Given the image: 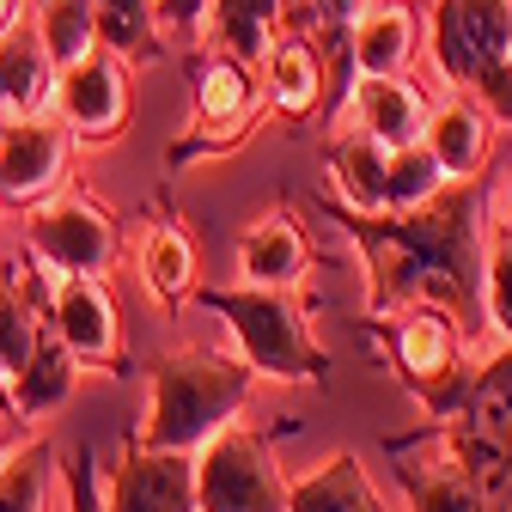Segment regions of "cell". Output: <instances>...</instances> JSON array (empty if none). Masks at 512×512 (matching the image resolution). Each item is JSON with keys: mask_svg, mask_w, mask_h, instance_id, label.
Masks as SVG:
<instances>
[{"mask_svg": "<svg viewBox=\"0 0 512 512\" xmlns=\"http://www.w3.org/2000/svg\"><path fill=\"white\" fill-rule=\"evenodd\" d=\"M482 196L476 183H439L415 208H378L348 214V232L366 250L372 305L397 311L409 299L445 305L458 324L482 317Z\"/></svg>", "mask_w": 512, "mask_h": 512, "instance_id": "1", "label": "cell"}, {"mask_svg": "<svg viewBox=\"0 0 512 512\" xmlns=\"http://www.w3.org/2000/svg\"><path fill=\"white\" fill-rule=\"evenodd\" d=\"M250 397V366L226 360V354H171L153 366V403L147 421L135 433V445H153V452H196L208 433H220Z\"/></svg>", "mask_w": 512, "mask_h": 512, "instance_id": "2", "label": "cell"}, {"mask_svg": "<svg viewBox=\"0 0 512 512\" xmlns=\"http://www.w3.org/2000/svg\"><path fill=\"white\" fill-rule=\"evenodd\" d=\"M202 305L232 324L250 372L293 378V384H305V378L324 372V354L311 348L305 317L287 299V287H214V293H202Z\"/></svg>", "mask_w": 512, "mask_h": 512, "instance_id": "3", "label": "cell"}, {"mask_svg": "<svg viewBox=\"0 0 512 512\" xmlns=\"http://www.w3.org/2000/svg\"><path fill=\"white\" fill-rule=\"evenodd\" d=\"M384 336H391V354H397V372L409 378V391L433 409V415H452L470 391L464 372V324L445 305H427V299H409L391 311V324H384Z\"/></svg>", "mask_w": 512, "mask_h": 512, "instance_id": "4", "label": "cell"}, {"mask_svg": "<svg viewBox=\"0 0 512 512\" xmlns=\"http://www.w3.org/2000/svg\"><path fill=\"white\" fill-rule=\"evenodd\" d=\"M445 421H452V433H445L452 458L488 488V500H500L512 488V348L470 378L464 403Z\"/></svg>", "mask_w": 512, "mask_h": 512, "instance_id": "5", "label": "cell"}, {"mask_svg": "<svg viewBox=\"0 0 512 512\" xmlns=\"http://www.w3.org/2000/svg\"><path fill=\"white\" fill-rule=\"evenodd\" d=\"M196 512H287V482L269 458L263 433L220 427L196 458Z\"/></svg>", "mask_w": 512, "mask_h": 512, "instance_id": "6", "label": "cell"}, {"mask_svg": "<svg viewBox=\"0 0 512 512\" xmlns=\"http://www.w3.org/2000/svg\"><path fill=\"white\" fill-rule=\"evenodd\" d=\"M512 55V0H439L433 7V61L445 80L476 86Z\"/></svg>", "mask_w": 512, "mask_h": 512, "instance_id": "7", "label": "cell"}, {"mask_svg": "<svg viewBox=\"0 0 512 512\" xmlns=\"http://www.w3.org/2000/svg\"><path fill=\"white\" fill-rule=\"evenodd\" d=\"M55 104H61V128L74 141H110L116 128L128 122V74L122 55L92 43L80 61L55 74Z\"/></svg>", "mask_w": 512, "mask_h": 512, "instance_id": "8", "label": "cell"}, {"mask_svg": "<svg viewBox=\"0 0 512 512\" xmlns=\"http://www.w3.org/2000/svg\"><path fill=\"white\" fill-rule=\"evenodd\" d=\"M25 232H31V250L43 256L55 275H98V269H110V256H116V226L86 196H61V202L37 208Z\"/></svg>", "mask_w": 512, "mask_h": 512, "instance_id": "9", "label": "cell"}, {"mask_svg": "<svg viewBox=\"0 0 512 512\" xmlns=\"http://www.w3.org/2000/svg\"><path fill=\"white\" fill-rule=\"evenodd\" d=\"M104 488V512H196V458L128 445Z\"/></svg>", "mask_w": 512, "mask_h": 512, "instance_id": "10", "label": "cell"}, {"mask_svg": "<svg viewBox=\"0 0 512 512\" xmlns=\"http://www.w3.org/2000/svg\"><path fill=\"white\" fill-rule=\"evenodd\" d=\"M61 165H68V128L43 116H25L13 128H0V202L31 208L61 183Z\"/></svg>", "mask_w": 512, "mask_h": 512, "instance_id": "11", "label": "cell"}, {"mask_svg": "<svg viewBox=\"0 0 512 512\" xmlns=\"http://www.w3.org/2000/svg\"><path fill=\"white\" fill-rule=\"evenodd\" d=\"M250 110H256V74H250V61H238V55L220 49L202 68V80H196V128H202V135L171 147V165L196 159L202 147H226L232 135H244Z\"/></svg>", "mask_w": 512, "mask_h": 512, "instance_id": "12", "label": "cell"}, {"mask_svg": "<svg viewBox=\"0 0 512 512\" xmlns=\"http://www.w3.org/2000/svg\"><path fill=\"white\" fill-rule=\"evenodd\" d=\"M49 324L55 336L74 348V360H98V366H116V305L104 293L98 275H61L49 287Z\"/></svg>", "mask_w": 512, "mask_h": 512, "instance_id": "13", "label": "cell"}, {"mask_svg": "<svg viewBox=\"0 0 512 512\" xmlns=\"http://www.w3.org/2000/svg\"><path fill=\"white\" fill-rule=\"evenodd\" d=\"M55 61L37 31L0 37V128H13L25 116H43L55 104Z\"/></svg>", "mask_w": 512, "mask_h": 512, "instance_id": "14", "label": "cell"}, {"mask_svg": "<svg viewBox=\"0 0 512 512\" xmlns=\"http://www.w3.org/2000/svg\"><path fill=\"white\" fill-rule=\"evenodd\" d=\"M311 263V244L293 214H263L238 238V275L244 287H293Z\"/></svg>", "mask_w": 512, "mask_h": 512, "instance_id": "15", "label": "cell"}, {"mask_svg": "<svg viewBox=\"0 0 512 512\" xmlns=\"http://www.w3.org/2000/svg\"><path fill=\"white\" fill-rule=\"evenodd\" d=\"M74 372H80L74 348L55 336V324H43L37 342H31V354L19 360V372H7V384H13V415L31 421V415L61 409V403H68V391H74Z\"/></svg>", "mask_w": 512, "mask_h": 512, "instance_id": "16", "label": "cell"}, {"mask_svg": "<svg viewBox=\"0 0 512 512\" xmlns=\"http://www.w3.org/2000/svg\"><path fill=\"white\" fill-rule=\"evenodd\" d=\"M43 324H49V281L37 269H25L19 256L0 263V366L19 372V360L31 354Z\"/></svg>", "mask_w": 512, "mask_h": 512, "instance_id": "17", "label": "cell"}, {"mask_svg": "<svg viewBox=\"0 0 512 512\" xmlns=\"http://www.w3.org/2000/svg\"><path fill=\"white\" fill-rule=\"evenodd\" d=\"M354 110H360V135H372L378 147H409L427 128V110H421L415 86H403L397 74H360Z\"/></svg>", "mask_w": 512, "mask_h": 512, "instance_id": "18", "label": "cell"}, {"mask_svg": "<svg viewBox=\"0 0 512 512\" xmlns=\"http://www.w3.org/2000/svg\"><path fill=\"white\" fill-rule=\"evenodd\" d=\"M269 98H275V110L281 116H293V122H305L317 104H324V55H317V43L311 37H281V43H269Z\"/></svg>", "mask_w": 512, "mask_h": 512, "instance_id": "19", "label": "cell"}, {"mask_svg": "<svg viewBox=\"0 0 512 512\" xmlns=\"http://www.w3.org/2000/svg\"><path fill=\"white\" fill-rule=\"evenodd\" d=\"M348 49L360 74H397L415 49V13L397 7V0L391 7H360L348 25Z\"/></svg>", "mask_w": 512, "mask_h": 512, "instance_id": "20", "label": "cell"}, {"mask_svg": "<svg viewBox=\"0 0 512 512\" xmlns=\"http://www.w3.org/2000/svg\"><path fill=\"white\" fill-rule=\"evenodd\" d=\"M287 512H384L360 458L354 452H336L324 470H311L305 482L287 488Z\"/></svg>", "mask_w": 512, "mask_h": 512, "instance_id": "21", "label": "cell"}, {"mask_svg": "<svg viewBox=\"0 0 512 512\" xmlns=\"http://www.w3.org/2000/svg\"><path fill=\"white\" fill-rule=\"evenodd\" d=\"M421 135H427V153L439 159L445 177H476V165L488 153V110H476V104H445L421 128Z\"/></svg>", "mask_w": 512, "mask_h": 512, "instance_id": "22", "label": "cell"}, {"mask_svg": "<svg viewBox=\"0 0 512 512\" xmlns=\"http://www.w3.org/2000/svg\"><path fill=\"white\" fill-rule=\"evenodd\" d=\"M141 275H147V287H153L159 305L189 299V287H196V244H189V232L177 220H159L141 238Z\"/></svg>", "mask_w": 512, "mask_h": 512, "instance_id": "23", "label": "cell"}, {"mask_svg": "<svg viewBox=\"0 0 512 512\" xmlns=\"http://www.w3.org/2000/svg\"><path fill=\"white\" fill-rule=\"evenodd\" d=\"M415 512H488V488L458 464V458H439V464H409L403 470Z\"/></svg>", "mask_w": 512, "mask_h": 512, "instance_id": "24", "label": "cell"}, {"mask_svg": "<svg viewBox=\"0 0 512 512\" xmlns=\"http://www.w3.org/2000/svg\"><path fill=\"white\" fill-rule=\"evenodd\" d=\"M384 165H391V147H378L372 135H342L330 147V171L342 183V196L354 202V214L384 208Z\"/></svg>", "mask_w": 512, "mask_h": 512, "instance_id": "25", "label": "cell"}, {"mask_svg": "<svg viewBox=\"0 0 512 512\" xmlns=\"http://www.w3.org/2000/svg\"><path fill=\"white\" fill-rule=\"evenodd\" d=\"M92 37L128 61H153L165 49L153 25V0H92Z\"/></svg>", "mask_w": 512, "mask_h": 512, "instance_id": "26", "label": "cell"}, {"mask_svg": "<svg viewBox=\"0 0 512 512\" xmlns=\"http://www.w3.org/2000/svg\"><path fill=\"white\" fill-rule=\"evenodd\" d=\"M49 476H55V445L31 439L0 464V512H43L49 506Z\"/></svg>", "mask_w": 512, "mask_h": 512, "instance_id": "27", "label": "cell"}, {"mask_svg": "<svg viewBox=\"0 0 512 512\" xmlns=\"http://www.w3.org/2000/svg\"><path fill=\"white\" fill-rule=\"evenodd\" d=\"M37 37L49 49L55 68L80 61L98 37H92V0H43V19H37Z\"/></svg>", "mask_w": 512, "mask_h": 512, "instance_id": "28", "label": "cell"}, {"mask_svg": "<svg viewBox=\"0 0 512 512\" xmlns=\"http://www.w3.org/2000/svg\"><path fill=\"white\" fill-rule=\"evenodd\" d=\"M439 183H445V171H439V159L427 153V141L391 147V165H384V208H415V202L433 196Z\"/></svg>", "mask_w": 512, "mask_h": 512, "instance_id": "29", "label": "cell"}, {"mask_svg": "<svg viewBox=\"0 0 512 512\" xmlns=\"http://www.w3.org/2000/svg\"><path fill=\"white\" fill-rule=\"evenodd\" d=\"M482 311L500 336H512V244H500L482 269Z\"/></svg>", "mask_w": 512, "mask_h": 512, "instance_id": "30", "label": "cell"}, {"mask_svg": "<svg viewBox=\"0 0 512 512\" xmlns=\"http://www.w3.org/2000/svg\"><path fill=\"white\" fill-rule=\"evenodd\" d=\"M61 482H68V512H104V488H98V458H92V445H80V452L68 458Z\"/></svg>", "mask_w": 512, "mask_h": 512, "instance_id": "31", "label": "cell"}, {"mask_svg": "<svg viewBox=\"0 0 512 512\" xmlns=\"http://www.w3.org/2000/svg\"><path fill=\"white\" fill-rule=\"evenodd\" d=\"M476 98H482V110H488V116L512 122V55L500 61V68H488V74L476 80Z\"/></svg>", "mask_w": 512, "mask_h": 512, "instance_id": "32", "label": "cell"}, {"mask_svg": "<svg viewBox=\"0 0 512 512\" xmlns=\"http://www.w3.org/2000/svg\"><path fill=\"white\" fill-rule=\"evenodd\" d=\"M305 13L324 25L330 37H348V25H354V13H360V0H305Z\"/></svg>", "mask_w": 512, "mask_h": 512, "instance_id": "33", "label": "cell"}, {"mask_svg": "<svg viewBox=\"0 0 512 512\" xmlns=\"http://www.w3.org/2000/svg\"><path fill=\"white\" fill-rule=\"evenodd\" d=\"M0 415H13V384H7V366H0Z\"/></svg>", "mask_w": 512, "mask_h": 512, "instance_id": "34", "label": "cell"}, {"mask_svg": "<svg viewBox=\"0 0 512 512\" xmlns=\"http://www.w3.org/2000/svg\"><path fill=\"white\" fill-rule=\"evenodd\" d=\"M500 500H506V506H500V512H512V488H506V494H500Z\"/></svg>", "mask_w": 512, "mask_h": 512, "instance_id": "35", "label": "cell"}, {"mask_svg": "<svg viewBox=\"0 0 512 512\" xmlns=\"http://www.w3.org/2000/svg\"><path fill=\"white\" fill-rule=\"evenodd\" d=\"M0 13H7V0H0Z\"/></svg>", "mask_w": 512, "mask_h": 512, "instance_id": "36", "label": "cell"}]
</instances>
